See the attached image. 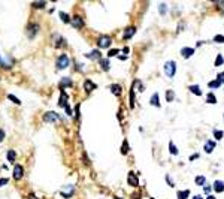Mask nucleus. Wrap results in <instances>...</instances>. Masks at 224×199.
Returning <instances> with one entry per match:
<instances>
[{"instance_id":"7ed1b4c3","label":"nucleus","mask_w":224,"mask_h":199,"mask_svg":"<svg viewBox=\"0 0 224 199\" xmlns=\"http://www.w3.org/2000/svg\"><path fill=\"white\" fill-rule=\"evenodd\" d=\"M111 43H112V39H111V36H108V35H102V36H99V39H97V47H99V50L109 48Z\"/></svg>"},{"instance_id":"423d86ee","label":"nucleus","mask_w":224,"mask_h":199,"mask_svg":"<svg viewBox=\"0 0 224 199\" xmlns=\"http://www.w3.org/2000/svg\"><path fill=\"white\" fill-rule=\"evenodd\" d=\"M37 32H39V26L36 24V23H30L29 26H27V36L32 39V37H34L36 35H37Z\"/></svg>"},{"instance_id":"f8f14e48","label":"nucleus","mask_w":224,"mask_h":199,"mask_svg":"<svg viewBox=\"0 0 224 199\" xmlns=\"http://www.w3.org/2000/svg\"><path fill=\"white\" fill-rule=\"evenodd\" d=\"M215 147H217V142L215 141H206V144H205V153H208V154H211L214 150H215Z\"/></svg>"},{"instance_id":"6e6d98bb","label":"nucleus","mask_w":224,"mask_h":199,"mask_svg":"<svg viewBox=\"0 0 224 199\" xmlns=\"http://www.w3.org/2000/svg\"><path fill=\"white\" fill-rule=\"evenodd\" d=\"M151 199H154V198H151Z\"/></svg>"},{"instance_id":"a19ab883","label":"nucleus","mask_w":224,"mask_h":199,"mask_svg":"<svg viewBox=\"0 0 224 199\" xmlns=\"http://www.w3.org/2000/svg\"><path fill=\"white\" fill-rule=\"evenodd\" d=\"M211 190H212V187H211V186H205V193H206V195H209V193H211Z\"/></svg>"},{"instance_id":"603ef678","label":"nucleus","mask_w":224,"mask_h":199,"mask_svg":"<svg viewBox=\"0 0 224 199\" xmlns=\"http://www.w3.org/2000/svg\"><path fill=\"white\" fill-rule=\"evenodd\" d=\"M206 199H215V196H211V195H208V198Z\"/></svg>"},{"instance_id":"c03bdc74","label":"nucleus","mask_w":224,"mask_h":199,"mask_svg":"<svg viewBox=\"0 0 224 199\" xmlns=\"http://www.w3.org/2000/svg\"><path fill=\"white\" fill-rule=\"evenodd\" d=\"M75 112H76V118H79V105H76V108H75Z\"/></svg>"},{"instance_id":"4d7b16f0","label":"nucleus","mask_w":224,"mask_h":199,"mask_svg":"<svg viewBox=\"0 0 224 199\" xmlns=\"http://www.w3.org/2000/svg\"><path fill=\"white\" fill-rule=\"evenodd\" d=\"M223 117H224V115H223Z\"/></svg>"},{"instance_id":"412c9836","label":"nucleus","mask_w":224,"mask_h":199,"mask_svg":"<svg viewBox=\"0 0 224 199\" xmlns=\"http://www.w3.org/2000/svg\"><path fill=\"white\" fill-rule=\"evenodd\" d=\"M190 190H179L178 192V199H188Z\"/></svg>"},{"instance_id":"6ab92c4d","label":"nucleus","mask_w":224,"mask_h":199,"mask_svg":"<svg viewBox=\"0 0 224 199\" xmlns=\"http://www.w3.org/2000/svg\"><path fill=\"white\" fill-rule=\"evenodd\" d=\"M188 90H190L191 93H194L196 96H202V90H200V87H199V85H196V84L190 85V87H188Z\"/></svg>"},{"instance_id":"473e14b6","label":"nucleus","mask_w":224,"mask_h":199,"mask_svg":"<svg viewBox=\"0 0 224 199\" xmlns=\"http://www.w3.org/2000/svg\"><path fill=\"white\" fill-rule=\"evenodd\" d=\"M8 99H9V100H12V102H14V103H17V105H21V100H19V99H17L14 94H8Z\"/></svg>"},{"instance_id":"9d476101","label":"nucleus","mask_w":224,"mask_h":199,"mask_svg":"<svg viewBox=\"0 0 224 199\" xmlns=\"http://www.w3.org/2000/svg\"><path fill=\"white\" fill-rule=\"evenodd\" d=\"M212 189H214V192H217V193H223V192H224V181L215 180L214 184H212Z\"/></svg>"},{"instance_id":"f704fd0d","label":"nucleus","mask_w":224,"mask_h":199,"mask_svg":"<svg viewBox=\"0 0 224 199\" xmlns=\"http://www.w3.org/2000/svg\"><path fill=\"white\" fill-rule=\"evenodd\" d=\"M118 50H109L108 51V57H114V56H118Z\"/></svg>"},{"instance_id":"8fccbe9b","label":"nucleus","mask_w":224,"mask_h":199,"mask_svg":"<svg viewBox=\"0 0 224 199\" xmlns=\"http://www.w3.org/2000/svg\"><path fill=\"white\" fill-rule=\"evenodd\" d=\"M193 199H203V198H202V196H200V195H196V196H194V198H193Z\"/></svg>"},{"instance_id":"1a4fd4ad","label":"nucleus","mask_w":224,"mask_h":199,"mask_svg":"<svg viewBox=\"0 0 224 199\" xmlns=\"http://www.w3.org/2000/svg\"><path fill=\"white\" fill-rule=\"evenodd\" d=\"M96 87H97V85H96L91 79H85V82H84V90H85V93H87V94H88V93H91Z\"/></svg>"},{"instance_id":"ddd939ff","label":"nucleus","mask_w":224,"mask_h":199,"mask_svg":"<svg viewBox=\"0 0 224 199\" xmlns=\"http://www.w3.org/2000/svg\"><path fill=\"white\" fill-rule=\"evenodd\" d=\"M193 54H194V48H188V47H185V48H182V50H181V56H182L184 58H190Z\"/></svg>"},{"instance_id":"a878e982","label":"nucleus","mask_w":224,"mask_h":199,"mask_svg":"<svg viewBox=\"0 0 224 199\" xmlns=\"http://www.w3.org/2000/svg\"><path fill=\"white\" fill-rule=\"evenodd\" d=\"M99 63H100L102 69H103L105 72H108V71H109V60H103V58H102V60H100Z\"/></svg>"},{"instance_id":"f257e3e1","label":"nucleus","mask_w":224,"mask_h":199,"mask_svg":"<svg viewBox=\"0 0 224 199\" xmlns=\"http://www.w3.org/2000/svg\"><path fill=\"white\" fill-rule=\"evenodd\" d=\"M163 71H164V75H166V76L173 78V76H175V74H176V63H175L173 60L166 61V63H164V66H163Z\"/></svg>"},{"instance_id":"f03ea898","label":"nucleus","mask_w":224,"mask_h":199,"mask_svg":"<svg viewBox=\"0 0 224 199\" xmlns=\"http://www.w3.org/2000/svg\"><path fill=\"white\" fill-rule=\"evenodd\" d=\"M69 64H70V58H69V56L61 54V56H58V57H57V61H55L57 69H66V68H69Z\"/></svg>"},{"instance_id":"79ce46f5","label":"nucleus","mask_w":224,"mask_h":199,"mask_svg":"<svg viewBox=\"0 0 224 199\" xmlns=\"http://www.w3.org/2000/svg\"><path fill=\"white\" fill-rule=\"evenodd\" d=\"M3 139H5V132H3L2 129H0V142H2Z\"/></svg>"},{"instance_id":"39448f33","label":"nucleus","mask_w":224,"mask_h":199,"mask_svg":"<svg viewBox=\"0 0 224 199\" xmlns=\"http://www.w3.org/2000/svg\"><path fill=\"white\" fill-rule=\"evenodd\" d=\"M127 183L131 186V187H139V180H138V175L134 172H129L127 175Z\"/></svg>"},{"instance_id":"e433bc0d","label":"nucleus","mask_w":224,"mask_h":199,"mask_svg":"<svg viewBox=\"0 0 224 199\" xmlns=\"http://www.w3.org/2000/svg\"><path fill=\"white\" fill-rule=\"evenodd\" d=\"M217 79L220 81V84H224V72H220L218 76H217Z\"/></svg>"},{"instance_id":"58836bf2","label":"nucleus","mask_w":224,"mask_h":199,"mask_svg":"<svg viewBox=\"0 0 224 199\" xmlns=\"http://www.w3.org/2000/svg\"><path fill=\"white\" fill-rule=\"evenodd\" d=\"M8 183H9V180H8V178H0V187L5 186V184H8Z\"/></svg>"},{"instance_id":"49530a36","label":"nucleus","mask_w":224,"mask_h":199,"mask_svg":"<svg viewBox=\"0 0 224 199\" xmlns=\"http://www.w3.org/2000/svg\"><path fill=\"white\" fill-rule=\"evenodd\" d=\"M123 53H124V54H129V53H130V50H129L127 47H124V48H123Z\"/></svg>"},{"instance_id":"f3484780","label":"nucleus","mask_w":224,"mask_h":199,"mask_svg":"<svg viewBox=\"0 0 224 199\" xmlns=\"http://www.w3.org/2000/svg\"><path fill=\"white\" fill-rule=\"evenodd\" d=\"M111 92L114 96H121V87L118 84H111Z\"/></svg>"},{"instance_id":"4c0bfd02","label":"nucleus","mask_w":224,"mask_h":199,"mask_svg":"<svg viewBox=\"0 0 224 199\" xmlns=\"http://www.w3.org/2000/svg\"><path fill=\"white\" fill-rule=\"evenodd\" d=\"M33 8H45V2H37V3H33Z\"/></svg>"},{"instance_id":"a18cd8bd","label":"nucleus","mask_w":224,"mask_h":199,"mask_svg":"<svg viewBox=\"0 0 224 199\" xmlns=\"http://www.w3.org/2000/svg\"><path fill=\"white\" fill-rule=\"evenodd\" d=\"M166 180H167V184H169V186H173V183L170 181V177H169V175H166Z\"/></svg>"},{"instance_id":"c756f323","label":"nucleus","mask_w":224,"mask_h":199,"mask_svg":"<svg viewBox=\"0 0 224 199\" xmlns=\"http://www.w3.org/2000/svg\"><path fill=\"white\" fill-rule=\"evenodd\" d=\"M214 136H215V139H221V138L224 136V133H223V132H221V130H218V129H215V130H214Z\"/></svg>"},{"instance_id":"aec40b11","label":"nucleus","mask_w":224,"mask_h":199,"mask_svg":"<svg viewBox=\"0 0 224 199\" xmlns=\"http://www.w3.org/2000/svg\"><path fill=\"white\" fill-rule=\"evenodd\" d=\"M197 186H206V178L203 175H197L196 177V181H194Z\"/></svg>"},{"instance_id":"864d4df0","label":"nucleus","mask_w":224,"mask_h":199,"mask_svg":"<svg viewBox=\"0 0 224 199\" xmlns=\"http://www.w3.org/2000/svg\"><path fill=\"white\" fill-rule=\"evenodd\" d=\"M115 199H121V198H117V196H115Z\"/></svg>"},{"instance_id":"bb28decb","label":"nucleus","mask_w":224,"mask_h":199,"mask_svg":"<svg viewBox=\"0 0 224 199\" xmlns=\"http://www.w3.org/2000/svg\"><path fill=\"white\" fill-rule=\"evenodd\" d=\"M220 85H221V84H220L218 79H212V81L208 82V87H209V88H218Z\"/></svg>"},{"instance_id":"dca6fc26","label":"nucleus","mask_w":224,"mask_h":199,"mask_svg":"<svg viewBox=\"0 0 224 199\" xmlns=\"http://www.w3.org/2000/svg\"><path fill=\"white\" fill-rule=\"evenodd\" d=\"M66 87H72V79L70 78H63L60 81V90H64Z\"/></svg>"},{"instance_id":"5701e85b","label":"nucleus","mask_w":224,"mask_h":199,"mask_svg":"<svg viewBox=\"0 0 224 199\" xmlns=\"http://www.w3.org/2000/svg\"><path fill=\"white\" fill-rule=\"evenodd\" d=\"M130 108H134V85H131L130 88Z\"/></svg>"},{"instance_id":"a211bd4d","label":"nucleus","mask_w":224,"mask_h":199,"mask_svg":"<svg viewBox=\"0 0 224 199\" xmlns=\"http://www.w3.org/2000/svg\"><path fill=\"white\" fill-rule=\"evenodd\" d=\"M149 103L154 105L155 108H160V100H159V93H154L152 97L149 99Z\"/></svg>"},{"instance_id":"72a5a7b5","label":"nucleus","mask_w":224,"mask_h":199,"mask_svg":"<svg viewBox=\"0 0 224 199\" xmlns=\"http://www.w3.org/2000/svg\"><path fill=\"white\" fill-rule=\"evenodd\" d=\"M127 151H129V142L124 141V142H123V147H121V153H123V154H127Z\"/></svg>"},{"instance_id":"37998d69","label":"nucleus","mask_w":224,"mask_h":199,"mask_svg":"<svg viewBox=\"0 0 224 199\" xmlns=\"http://www.w3.org/2000/svg\"><path fill=\"white\" fill-rule=\"evenodd\" d=\"M199 157H200V154H197V153H196V154H193V156L190 157V160H196V159H199Z\"/></svg>"},{"instance_id":"ea45409f","label":"nucleus","mask_w":224,"mask_h":199,"mask_svg":"<svg viewBox=\"0 0 224 199\" xmlns=\"http://www.w3.org/2000/svg\"><path fill=\"white\" fill-rule=\"evenodd\" d=\"M64 111H66V114H67V115H72V109H70V106H69V105H67V106L64 108Z\"/></svg>"},{"instance_id":"2eb2a0df","label":"nucleus","mask_w":224,"mask_h":199,"mask_svg":"<svg viewBox=\"0 0 224 199\" xmlns=\"http://www.w3.org/2000/svg\"><path fill=\"white\" fill-rule=\"evenodd\" d=\"M67 97H69V96H67L66 94V92L64 90H61V96H60V100H58V106H61V108H66L67 106Z\"/></svg>"},{"instance_id":"6e6552de","label":"nucleus","mask_w":224,"mask_h":199,"mask_svg":"<svg viewBox=\"0 0 224 199\" xmlns=\"http://www.w3.org/2000/svg\"><path fill=\"white\" fill-rule=\"evenodd\" d=\"M22 175H24V168H22L21 165H15V168H14V178L15 180H21Z\"/></svg>"},{"instance_id":"4468645a","label":"nucleus","mask_w":224,"mask_h":199,"mask_svg":"<svg viewBox=\"0 0 224 199\" xmlns=\"http://www.w3.org/2000/svg\"><path fill=\"white\" fill-rule=\"evenodd\" d=\"M87 57L88 58H94V60H102V53H100V50H94V51H91V53H88L87 54Z\"/></svg>"},{"instance_id":"393cba45","label":"nucleus","mask_w":224,"mask_h":199,"mask_svg":"<svg viewBox=\"0 0 224 199\" xmlns=\"http://www.w3.org/2000/svg\"><path fill=\"white\" fill-rule=\"evenodd\" d=\"M6 157H8V160H9V162H15V159H17V153H15L14 150H9Z\"/></svg>"},{"instance_id":"cd10ccee","label":"nucleus","mask_w":224,"mask_h":199,"mask_svg":"<svg viewBox=\"0 0 224 199\" xmlns=\"http://www.w3.org/2000/svg\"><path fill=\"white\" fill-rule=\"evenodd\" d=\"M175 99V93H173V90H167L166 92V100L167 102H172Z\"/></svg>"},{"instance_id":"de8ad7c7","label":"nucleus","mask_w":224,"mask_h":199,"mask_svg":"<svg viewBox=\"0 0 224 199\" xmlns=\"http://www.w3.org/2000/svg\"><path fill=\"white\" fill-rule=\"evenodd\" d=\"M27 199H37V198H36V196H34V195H33V193H30V195H29V198H27Z\"/></svg>"},{"instance_id":"0eeeda50","label":"nucleus","mask_w":224,"mask_h":199,"mask_svg":"<svg viewBox=\"0 0 224 199\" xmlns=\"http://www.w3.org/2000/svg\"><path fill=\"white\" fill-rule=\"evenodd\" d=\"M70 24H72L75 29H82V27H84V19H82L79 15H75V17L72 18V21H70Z\"/></svg>"},{"instance_id":"9b49d317","label":"nucleus","mask_w":224,"mask_h":199,"mask_svg":"<svg viewBox=\"0 0 224 199\" xmlns=\"http://www.w3.org/2000/svg\"><path fill=\"white\" fill-rule=\"evenodd\" d=\"M134 33H136V27H134V26H130V27H127V29L124 30L123 37H124V39H131V37L134 36Z\"/></svg>"},{"instance_id":"09e8293b","label":"nucleus","mask_w":224,"mask_h":199,"mask_svg":"<svg viewBox=\"0 0 224 199\" xmlns=\"http://www.w3.org/2000/svg\"><path fill=\"white\" fill-rule=\"evenodd\" d=\"M139 198H142L141 193H139V195H133V199H139Z\"/></svg>"},{"instance_id":"b1692460","label":"nucleus","mask_w":224,"mask_h":199,"mask_svg":"<svg viewBox=\"0 0 224 199\" xmlns=\"http://www.w3.org/2000/svg\"><path fill=\"white\" fill-rule=\"evenodd\" d=\"M169 151H170V154H172V156H178V148L175 147V144L173 142H169Z\"/></svg>"},{"instance_id":"c9c22d12","label":"nucleus","mask_w":224,"mask_h":199,"mask_svg":"<svg viewBox=\"0 0 224 199\" xmlns=\"http://www.w3.org/2000/svg\"><path fill=\"white\" fill-rule=\"evenodd\" d=\"M159 9H160V14H162V15H164V14H166V11H167V6H166V5H163V3H160Z\"/></svg>"},{"instance_id":"3c124183","label":"nucleus","mask_w":224,"mask_h":199,"mask_svg":"<svg viewBox=\"0 0 224 199\" xmlns=\"http://www.w3.org/2000/svg\"><path fill=\"white\" fill-rule=\"evenodd\" d=\"M120 60H121V61H124V60H127V57H126V56H121V57H120Z\"/></svg>"},{"instance_id":"20e7f679","label":"nucleus","mask_w":224,"mask_h":199,"mask_svg":"<svg viewBox=\"0 0 224 199\" xmlns=\"http://www.w3.org/2000/svg\"><path fill=\"white\" fill-rule=\"evenodd\" d=\"M42 118H43V121H47V123H55V121L60 120V115L57 112H54V111H48V112L43 114Z\"/></svg>"},{"instance_id":"2f4dec72","label":"nucleus","mask_w":224,"mask_h":199,"mask_svg":"<svg viewBox=\"0 0 224 199\" xmlns=\"http://www.w3.org/2000/svg\"><path fill=\"white\" fill-rule=\"evenodd\" d=\"M214 42H217V43H224V36H223V35L214 36Z\"/></svg>"},{"instance_id":"c85d7f7f","label":"nucleus","mask_w":224,"mask_h":199,"mask_svg":"<svg viewBox=\"0 0 224 199\" xmlns=\"http://www.w3.org/2000/svg\"><path fill=\"white\" fill-rule=\"evenodd\" d=\"M206 102H208V103H217V97H215V94H214V93H209V94H208V97H206Z\"/></svg>"},{"instance_id":"4be33fe9","label":"nucleus","mask_w":224,"mask_h":199,"mask_svg":"<svg viewBox=\"0 0 224 199\" xmlns=\"http://www.w3.org/2000/svg\"><path fill=\"white\" fill-rule=\"evenodd\" d=\"M60 18H61V21H63V23H66V24H69L70 21H72V18H70L69 15H67L66 12H60Z\"/></svg>"},{"instance_id":"7c9ffc66","label":"nucleus","mask_w":224,"mask_h":199,"mask_svg":"<svg viewBox=\"0 0 224 199\" xmlns=\"http://www.w3.org/2000/svg\"><path fill=\"white\" fill-rule=\"evenodd\" d=\"M224 63V57L221 56V54H218L217 56V60H215V66H221Z\"/></svg>"},{"instance_id":"5fc2aeb1","label":"nucleus","mask_w":224,"mask_h":199,"mask_svg":"<svg viewBox=\"0 0 224 199\" xmlns=\"http://www.w3.org/2000/svg\"><path fill=\"white\" fill-rule=\"evenodd\" d=\"M0 64H2V58H0Z\"/></svg>"}]
</instances>
